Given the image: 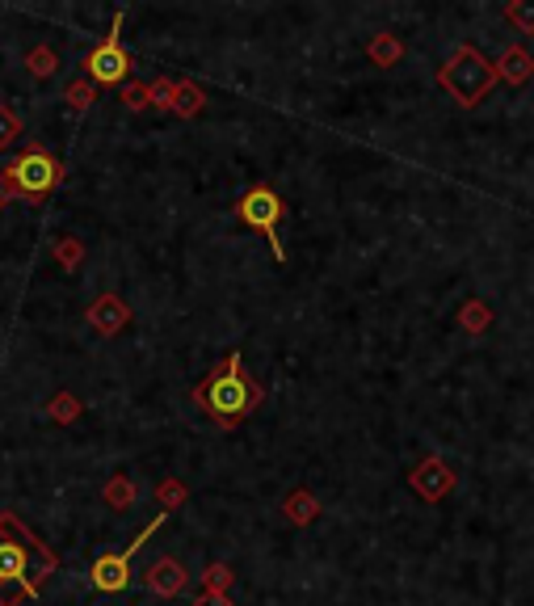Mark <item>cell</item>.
I'll list each match as a JSON object with an SVG mask.
<instances>
[{"mask_svg":"<svg viewBox=\"0 0 534 606\" xmlns=\"http://www.w3.org/2000/svg\"><path fill=\"white\" fill-rule=\"evenodd\" d=\"M181 497V484H160V501L169 505V501H177Z\"/></svg>","mask_w":534,"mask_h":606,"instance_id":"27","label":"cell"},{"mask_svg":"<svg viewBox=\"0 0 534 606\" xmlns=\"http://www.w3.org/2000/svg\"><path fill=\"white\" fill-rule=\"evenodd\" d=\"M198 106H202V93L190 85V80H186L181 89H173V110H177V114H194Z\"/></svg>","mask_w":534,"mask_h":606,"instance_id":"17","label":"cell"},{"mask_svg":"<svg viewBox=\"0 0 534 606\" xmlns=\"http://www.w3.org/2000/svg\"><path fill=\"white\" fill-rule=\"evenodd\" d=\"M106 497L114 501V510H127V501L135 497V489H131V480H122V476H118V480L110 484V489H106Z\"/></svg>","mask_w":534,"mask_h":606,"instance_id":"19","label":"cell"},{"mask_svg":"<svg viewBox=\"0 0 534 606\" xmlns=\"http://www.w3.org/2000/svg\"><path fill=\"white\" fill-rule=\"evenodd\" d=\"M160 522H164V514L160 518H152L148 522V527H143L135 539H131V548H122V552H114V556H97L93 560V585H97V590L101 594H122V590H127V585H131V560H135V552L143 548V543H148L156 531H160Z\"/></svg>","mask_w":534,"mask_h":606,"instance_id":"7","label":"cell"},{"mask_svg":"<svg viewBox=\"0 0 534 606\" xmlns=\"http://www.w3.org/2000/svg\"><path fill=\"white\" fill-rule=\"evenodd\" d=\"M408 484H413V493H417L421 501H442L446 493H455L459 472L450 468L446 459L429 455V459H421V463H417L413 472H408Z\"/></svg>","mask_w":534,"mask_h":606,"instance_id":"8","label":"cell"},{"mask_svg":"<svg viewBox=\"0 0 534 606\" xmlns=\"http://www.w3.org/2000/svg\"><path fill=\"white\" fill-rule=\"evenodd\" d=\"M51 413H55L59 421H72L80 409H76V400H72V396H55V409H51Z\"/></svg>","mask_w":534,"mask_h":606,"instance_id":"22","label":"cell"},{"mask_svg":"<svg viewBox=\"0 0 534 606\" xmlns=\"http://www.w3.org/2000/svg\"><path fill=\"white\" fill-rule=\"evenodd\" d=\"M68 97H72V110H85V106H89V97H93V85H72V89H68Z\"/></svg>","mask_w":534,"mask_h":606,"instance_id":"23","label":"cell"},{"mask_svg":"<svg viewBox=\"0 0 534 606\" xmlns=\"http://www.w3.org/2000/svg\"><path fill=\"white\" fill-rule=\"evenodd\" d=\"M228 577H232V573H228V569H223V564H215V569H211V577H207V581H211V590L219 594V590H223V585H228Z\"/></svg>","mask_w":534,"mask_h":606,"instance_id":"24","label":"cell"},{"mask_svg":"<svg viewBox=\"0 0 534 606\" xmlns=\"http://www.w3.org/2000/svg\"><path fill=\"white\" fill-rule=\"evenodd\" d=\"M286 514H291L295 522H312L320 514V505H316L312 493H291V497H286Z\"/></svg>","mask_w":534,"mask_h":606,"instance_id":"15","label":"cell"},{"mask_svg":"<svg viewBox=\"0 0 534 606\" xmlns=\"http://www.w3.org/2000/svg\"><path fill=\"white\" fill-rule=\"evenodd\" d=\"M131 320V308L122 303L118 295H97L93 299V308H89V325L101 333V337H114L122 325Z\"/></svg>","mask_w":534,"mask_h":606,"instance_id":"10","label":"cell"},{"mask_svg":"<svg viewBox=\"0 0 534 606\" xmlns=\"http://www.w3.org/2000/svg\"><path fill=\"white\" fill-rule=\"evenodd\" d=\"M5 177H9V186H13L17 198L43 202V198L59 186V177H64V165H59V160H55L47 148L34 144V148H26V152L5 169Z\"/></svg>","mask_w":534,"mask_h":606,"instance_id":"4","label":"cell"},{"mask_svg":"<svg viewBox=\"0 0 534 606\" xmlns=\"http://www.w3.org/2000/svg\"><path fill=\"white\" fill-rule=\"evenodd\" d=\"M148 101L160 110H173V85H164V80H156V85L148 89Z\"/></svg>","mask_w":534,"mask_h":606,"instance_id":"20","label":"cell"},{"mask_svg":"<svg viewBox=\"0 0 534 606\" xmlns=\"http://www.w3.org/2000/svg\"><path fill=\"white\" fill-rule=\"evenodd\" d=\"M122 22H127V13L118 9L110 34L101 38V47H93L85 59L89 80H97V85H118V80H127V72H131V55L122 47Z\"/></svg>","mask_w":534,"mask_h":606,"instance_id":"6","label":"cell"},{"mask_svg":"<svg viewBox=\"0 0 534 606\" xmlns=\"http://www.w3.org/2000/svg\"><path fill=\"white\" fill-rule=\"evenodd\" d=\"M505 22L518 34H534V0H509V5H505Z\"/></svg>","mask_w":534,"mask_h":606,"instance_id":"14","label":"cell"},{"mask_svg":"<svg viewBox=\"0 0 534 606\" xmlns=\"http://www.w3.org/2000/svg\"><path fill=\"white\" fill-rule=\"evenodd\" d=\"M194 606H228V598L211 590V594H198V602H194Z\"/></svg>","mask_w":534,"mask_h":606,"instance_id":"26","label":"cell"},{"mask_svg":"<svg viewBox=\"0 0 534 606\" xmlns=\"http://www.w3.org/2000/svg\"><path fill=\"white\" fill-rule=\"evenodd\" d=\"M34 556H51L17 518H0V594L5 585H22V594H38L43 577L34 573Z\"/></svg>","mask_w":534,"mask_h":606,"instance_id":"3","label":"cell"},{"mask_svg":"<svg viewBox=\"0 0 534 606\" xmlns=\"http://www.w3.org/2000/svg\"><path fill=\"white\" fill-rule=\"evenodd\" d=\"M366 55H371L379 68H396L400 59H404V43H400L396 34H387V30H383V34H375V38H371V47H366Z\"/></svg>","mask_w":534,"mask_h":606,"instance_id":"13","label":"cell"},{"mask_svg":"<svg viewBox=\"0 0 534 606\" xmlns=\"http://www.w3.org/2000/svg\"><path fill=\"white\" fill-rule=\"evenodd\" d=\"M497 80H505L509 89H522V85H530L534 80V55L522 47V43H509L501 55H497Z\"/></svg>","mask_w":534,"mask_h":606,"instance_id":"9","label":"cell"},{"mask_svg":"<svg viewBox=\"0 0 534 606\" xmlns=\"http://www.w3.org/2000/svg\"><path fill=\"white\" fill-rule=\"evenodd\" d=\"M17 135H22V118H17L9 106H0V152H5Z\"/></svg>","mask_w":534,"mask_h":606,"instance_id":"16","label":"cell"},{"mask_svg":"<svg viewBox=\"0 0 534 606\" xmlns=\"http://www.w3.org/2000/svg\"><path fill=\"white\" fill-rule=\"evenodd\" d=\"M194 404L207 417H215L223 430L240 426V421L257 409V404H261V383L244 371L240 350H232L207 379L198 383V388H194Z\"/></svg>","mask_w":534,"mask_h":606,"instance_id":"1","label":"cell"},{"mask_svg":"<svg viewBox=\"0 0 534 606\" xmlns=\"http://www.w3.org/2000/svg\"><path fill=\"white\" fill-rule=\"evenodd\" d=\"M438 85H442L450 97H455V106L476 110L480 101H488V93L497 89V68H492L471 43H463V47H455V55H450L446 64L438 68Z\"/></svg>","mask_w":534,"mask_h":606,"instance_id":"2","label":"cell"},{"mask_svg":"<svg viewBox=\"0 0 534 606\" xmlns=\"http://www.w3.org/2000/svg\"><path fill=\"white\" fill-rule=\"evenodd\" d=\"M236 215H240V224H249L253 232H261L265 240H270L278 261H286V249H282V240H278V224H282V215H286V202L270 186H253L249 194L236 202Z\"/></svg>","mask_w":534,"mask_h":606,"instance_id":"5","label":"cell"},{"mask_svg":"<svg viewBox=\"0 0 534 606\" xmlns=\"http://www.w3.org/2000/svg\"><path fill=\"white\" fill-rule=\"evenodd\" d=\"M26 64H30L34 76H51V72H55V55H51L47 47H38V51L26 55Z\"/></svg>","mask_w":534,"mask_h":606,"instance_id":"18","label":"cell"},{"mask_svg":"<svg viewBox=\"0 0 534 606\" xmlns=\"http://www.w3.org/2000/svg\"><path fill=\"white\" fill-rule=\"evenodd\" d=\"M55 253H59V261H64V266H72V261L80 257V245H72V240H64V245H59Z\"/></svg>","mask_w":534,"mask_h":606,"instance_id":"25","label":"cell"},{"mask_svg":"<svg viewBox=\"0 0 534 606\" xmlns=\"http://www.w3.org/2000/svg\"><path fill=\"white\" fill-rule=\"evenodd\" d=\"M186 581H190V577H186V569H181L177 560H169V556L156 560L152 569H148V590H152V594H160V598L181 594V590H186Z\"/></svg>","mask_w":534,"mask_h":606,"instance_id":"11","label":"cell"},{"mask_svg":"<svg viewBox=\"0 0 534 606\" xmlns=\"http://www.w3.org/2000/svg\"><path fill=\"white\" fill-rule=\"evenodd\" d=\"M122 101H127L131 110H143V106H152L148 101V89H139V85H131V89H122Z\"/></svg>","mask_w":534,"mask_h":606,"instance_id":"21","label":"cell"},{"mask_svg":"<svg viewBox=\"0 0 534 606\" xmlns=\"http://www.w3.org/2000/svg\"><path fill=\"white\" fill-rule=\"evenodd\" d=\"M459 329L471 333V337L488 333V329H492V308H488L484 299H467L463 308H459Z\"/></svg>","mask_w":534,"mask_h":606,"instance_id":"12","label":"cell"}]
</instances>
